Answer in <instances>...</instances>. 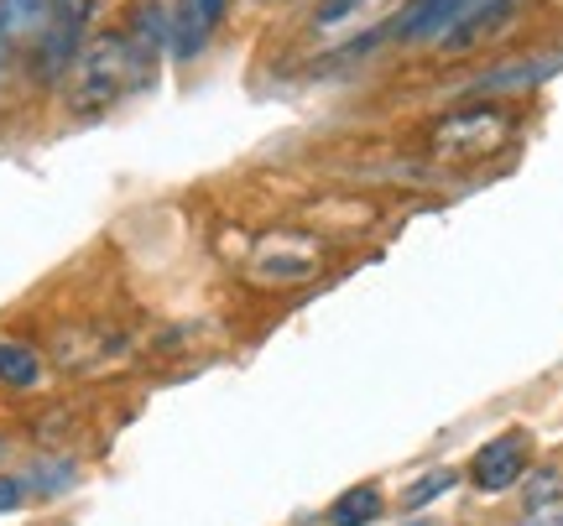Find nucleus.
Returning a JSON list of instances; mask_svg holds the SVG:
<instances>
[{
	"instance_id": "obj_9",
	"label": "nucleus",
	"mask_w": 563,
	"mask_h": 526,
	"mask_svg": "<svg viewBox=\"0 0 563 526\" xmlns=\"http://www.w3.org/2000/svg\"><path fill=\"white\" fill-rule=\"evenodd\" d=\"M0 385L5 391H42L47 385V360L32 339H16V334L0 339Z\"/></svg>"
},
{
	"instance_id": "obj_11",
	"label": "nucleus",
	"mask_w": 563,
	"mask_h": 526,
	"mask_svg": "<svg viewBox=\"0 0 563 526\" xmlns=\"http://www.w3.org/2000/svg\"><path fill=\"white\" fill-rule=\"evenodd\" d=\"M376 516H382V490L376 485L344 490L340 501L329 506V526H371Z\"/></svg>"
},
{
	"instance_id": "obj_8",
	"label": "nucleus",
	"mask_w": 563,
	"mask_h": 526,
	"mask_svg": "<svg viewBox=\"0 0 563 526\" xmlns=\"http://www.w3.org/2000/svg\"><path fill=\"white\" fill-rule=\"evenodd\" d=\"M517 11H522V0H481V5L470 11V21H464L449 42H443V53H449V58H464V53L485 47L490 37H501L506 21L517 16Z\"/></svg>"
},
{
	"instance_id": "obj_14",
	"label": "nucleus",
	"mask_w": 563,
	"mask_h": 526,
	"mask_svg": "<svg viewBox=\"0 0 563 526\" xmlns=\"http://www.w3.org/2000/svg\"><path fill=\"white\" fill-rule=\"evenodd\" d=\"M454 469H433V474H422L418 485H407V495H402V511H422V506H433L439 495H449L454 490Z\"/></svg>"
},
{
	"instance_id": "obj_17",
	"label": "nucleus",
	"mask_w": 563,
	"mask_h": 526,
	"mask_svg": "<svg viewBox=\"0 0 563 526\" xmlns=\"http://www.w3.org/2000/svg\"><path fill=\"white\" fill-rule=\"evenodd\" d=\"M412 526H433V522H412Z\"/></svg>"
},
{
	"instance_id": "obj_2",
	"label": "nucleus",
	"mask_w": 563,
	"mask_h": 526,
	"mask_svg": "<svg viewBox=\"0 0 563 526\" xmlns=\"http://www.w3.org/2000/svg\"><path fill=\"white\" fill-rule=\"evenodd\" d=\"M511 131H517V121L501 104H464V110H449L428 125V152L439 163H485L511 142Z\"/></svg>"
},
{
	"instance_id": "obj_4",
	"label": "nucleus",
	"mask_w": 563,
	"mask_h": 526,
	"mask_svg": "<svg viewBox=\"0 0 563 526\" xmlns=\"http://www.w3.org/2000/svg\"><path fill=\"white\" fill-rule=\"evenodd\" d=\"M481 0H402L391 16L376 26V42H449L460 32Z\"/></svg>"
},
{
	"instance_id": "obj_6",
	"label": "nucleus",
	"mask_w": 563,
	"mask_h": 526,
	"mask_svg": "<svg viewBox=\"0 0 563 526\" xmlns=\"http://www.w3.org/2000/svg\"><path fill=\"white\" fill-rule=\"evenodd\" d=\"M527 459H532V438H527L522 427H511L501 438H490V444L475 454V465H470V480L485 490V495H501L511 490L517 480L527 474Z\"/></svg>"
},
{
	"instance_id": "obj_15",
	"label": "nucleus",
	"mask_w": 563,
	"mask_h": 526,
	"mask_svg": "<svg viewBox=\"0 0 563 526\" xmlns=\"http://www.w3.org/2000/svg\"><path fill=\"white\" fill-rule=\"evenodd\" d=\"M26 506V480L21 474H0V516Z\"/></svg>"
},
{
	"instance_id": "obj_7",
	"label": "nucleus",
	"mask_w": 563,
	"mask_h": 526,
	"mask_svg": "<svg viewBox=\"0 0 563 526\" xmlns=\"http://www.w3.org/2000/svg\"><path fill=\"white\" fill-rule=\"evenodd\" d=\"M224 11H230V0H178L173 26H167V47H173L178 58L203 53V42L214 37V26L224 21Z\"/></svg>"
},
{
	"instance_id": "obj_12",
	"label": "nucleus",
	"mask_w": 563,
	"mask_h": 526,
	"mask_svg": "<svg viewBox=\"0 0 563 526\" xmlns=\"http://www.w3.org/2000/svg\"><path fill=\"white\" fill-rule=\"evenodd\" d=\"M391 0H323L313 11V32H334V26H350V21H371L382 16Z\"/></svg>"
},
{
	"instance_id": "obj_16",
	"label": "nucleus",
	"mask_w": 563,
	"mask_h": 526,
	"mask_svg": "<svg viewBox=\"0 0 563 526\" xmlns=\"http://www.w3.org/2000/svg\"><path fill=\"white\" fill-rule=\"evenodd\" d=\"M522 526H563V501H553V506H538V511H527V522Z\"/></svg>"
},
{
	"instance_id": "obj_1",
	"label": "nucleus",
	"mask_w": 563,
	"mask_h": 526,
	"mask_svg": "<svg viewBox=\"0 0 563 526\" xmlns=\"http://www.w3.org/2000/svg\"><path fill=\"white\" fill-rule=\"evenodd\" d=\"M167 26H173V16L162 5H141L125 32H104V37L84 42V53L68 68V110L74 115H104L131 89H141L157 74Z\"/></svg>"
},
{
	"instance_id": "obj_10",
	"label": "nucleus",
	"mask_w": 563,
	"mask_h": 526,
	"mask_svg": "<svg viewBox=\"0 0 563 526\" xmlns=\"http://www.w3.org/2000/svg\"><path fill=\"white\" fill-rule=\"evenodd\" d=\"M563 58H522V63H501V68H490L481 79L470 83L475 94H501V89H532V83H543L548 74H559Z\"/></svg>"
},
{
	"instance_id": "obj_3",
	"label": "nucleus",
	"mask_w": 563,
	"mask_h": 526,
	"mask_svg": "<svg viewBox=\"0 0 563 526\" xmlns=\"http://www.w3.org/2000/svg\"><path fill=\"white\" fill-rule=\"evenodd\" d=\"M245 271L262 287H298L323 271V240L302 230H272L245 250Z\"/></svg>"
},
{
	"instance_id": "obj_5",
	"label": "nucleus",
	"mask_w": 563,
	"mask_h": 526,
	"mask_svg": "<svg viewBox=\"0 0 563 526\" xmlns=\"http://www.w3.org/2000/svg\"><path fill=\"white\" fill-rule=\"evenodd\" d=\"M47 21H53V0H0V89L21 63H32Z\"/></svg>"
},
{
	"instance_id": "obj_13",
	"label": "nucleus",
	"mask_w": 563,
	"mask_h": 526,
	"mask_svg": "<svg viewBox=\"0 0 563 526\" xmlns=\"http://www.w3.org/2000/svg\"><path fill=\"white\" fill-rule=\"evenodd\" d=\"M79 480V469L68 465V459H42L32 474H26V495H58Z\"/></svg>"
}]
</instances>
